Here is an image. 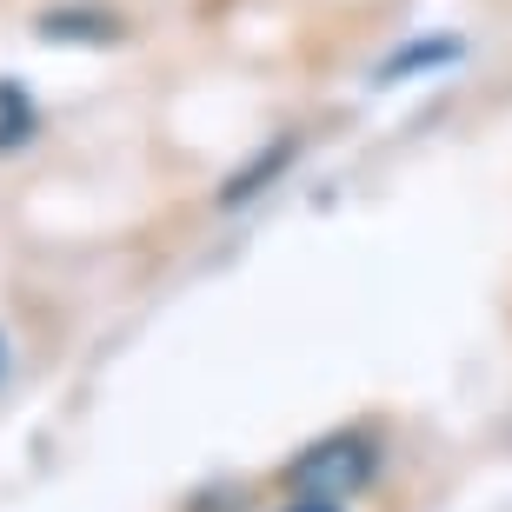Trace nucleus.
<instances>
[{
    "label": "nucleus",
    "mask_w": 512,
    "mask_h": 512,
    "mask_svg": "<svg viewBox=\"0 0 512 512\" xmlns=\"http://www.w3.org/2000/svg\"><path fill=\"white\" fill-rule=\"evenodd\" d=\"M439 60H459V40H419V47H406V54L386 60L380 80H406V74H419V67H439Z\"/></svg>",
    "instance_id": "nucleus-2"
},
{
    "label": "nucleus",
    "mask_w": 512,
    "mask_h": 512,
    "mask_svg": "<svg viewBox=\"0 0 512 512\" xmlns=\"http://www.w3.org/2000/svg\"><path fill=\"white\" fill-rule=\"evenodd\" d=\"M373 466H380V453H373L366 433H333V439H320V446H306V453L293 459V486H300V499L346 506V499L373 479Z\"/></svg>",
    "instance_id": "nucleus-1"
},
{
    "label": "nucleus",
    "mask_w": 512,
    "mask_h": 512,
    "mask_svg": "<svg viewBox=\"0 0 512 512\" xmlns=\"http://www.w3.org/2000/svg\"><path fill=\"white\" fill-rule=\"evenodd\" d=\"M0 380H7V333H0Z\"/></svg>",
    "instance_id": "nucleus-4"
},
{
    "label": "nucleus",
    "mask_w": 512,
    "mask_h": 512,
    "mask_svg": "<svg viewBox=\"0 0 512 512\" xmlns=\"http://www.w3.org/2000/svg\"><path fill=\"white\" fill-rule=\"evenodd\" d=\"M286 512H340V506H326V499H293Z\"/></svg>",
    "instance_id": "nucleus-3"
}]
</instances>
